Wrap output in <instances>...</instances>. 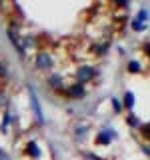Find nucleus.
Wrapping results in <instances>:
<instances>
[{"mask_svg": "<svg viewBox=\"0 0 150 160\" xmlns=\"http://www.w3.org/2000/svg\"><path fill=\"white\" fill-rule=\"evenodd\" d=\"M48 82H50V86H52V88H62V78H60V76H52Z\"/></svg>", "mask_w": 150, "mask_h": 160, "instance_id": "nucleus-7", "label": "nucleus"}, {"mask_svg": "<svg viewBox=\"0 0 150 160\" xmlns=\"http://www.w3.org/2000/svg\"><path fill=\"white\" fill-rule=\"evenodd\" d=\"M94 74H96V70H94L92 66H78V70H76V76H78V80L80 82H88L90 78H94Z\"/></svg>", "mask_w": 150, "mask_h": 160, "instance_id": "nucleus-1", "label": "nucleus"}, {"mask_svg": "<svg viewBox=\"0 0 150 160\" xmlns=\"http://www.w3.org/2000/svg\"><path fill=\"white\" fill-rule=\"evenodd\" d=\"M0 160H10V158H8V154H6V152H2V150H0Z\"/></svg>", "mask_w": 150, "mask_h": 160, "instance_id": "nucleus-12", "label": "nucleus"}, {"mask_svg": "<svg viewBox=\"0 0 150 160\" xmlns=\"http://www.w3.org/2000/svg\"><path fill=\"white\" fill-rule=\"evenodd\" d=\"M50 64H52V58H50L46 52H40L36 56V66L38 68H50Z\"/></svg>", "mask_w": 150, "mask_h": 160, "instance_id": "nucleus-4", "label": "nucleus"}, {"mask_svg": "<svg viewBox=\"0 0 150 160\" xmlns=\"http://www.w3.org/2000/svg\"><path fill=\"white\" fill-rule=\"evenodd\" d=\"M132 26H134V30H142V24H140V22H138V20H136V22H134V24H132Z\"/></svg>", "mask_w": 150, "mask_h": 160, "instance_id": "nucleus-13", "label": "nucleus"}, {"mask_svg": "<svg viewBox=\"0 0 150 160\" xmlns=\"http://www.w3.org/2000/svg\"><path fill=\"white\" fill-rule=\"evenodd\" d=\"M124 106H126V108H132V106H134V96H132V92H126V96H124Z\"/></svg>", "mask_w": 150, "mask_h": 160, "instance_id": "nucleus-8", "label": "nucleus"}, {"mask_svg": "<svg viewBox=\"0 0 150 160\" xmlns=\"http://www.w3.org/2000/svg\"><path fill=\"white\" fill-rule=\"evenodd\" d=\"M146 20H148V10H140L138 12V22L142 24V22H146Z\"/></svg>", "mask_w": 150, "mask_h": 160, "instance_id": "nucleus-9", "label": "nucleus"}, {"mask_svg": "<svg viewBox=\"0 0 150 160\" xmlns=\"http://www.w3.org/2000/svg\"><path fill=\"white\" fill-rule=\"evenodd\" d=\"M112 102H114V108H116V112H120V102H118V100H112Z\"/></svg>", "mask_w": 150, "mask_h": 160, "instance_id": "nucleus-14", "label": "nucleus"}, {"mask_svg": "<svg viewBox=\"0 0 150 160\" xmlns=\"http://www.w3.org/2000/svg\"><path fill=\"white\" fill-rule=\"evenodd\" d=\"M0 74H6V70H4V66H2V62H0Z\"/></svg>", "mask_w": 150, "mask_h": 160, "instance_id": "nucleus-15", "label": "nucleus"}, {"mask_svg": "<svg viewBox=\"0 0 150 160\" xmlns=\"http://www.w3.org/2000/svg\"><path fill=\"white\" fill-rule=\"evenodd\" d=\"M104 52H106V46H104V44L96 46V54H104Z\"/></svg>", "mask_w": 150, "mask_h": 160, "instance_id": "nucleus-11", "label": "nucleus"}, {"mask_svg": "<svg viewBox=\"0 0 150 160\" xmlns=\"http://www.w3.org/2000/svg\"><path fill=\"white\" fill-rule=\"evenodd\" d=\"M30 102H32V108H34V114H36V120L40 124L44 122V116H42V108H40V102H38V96L34 92V88H30Z\"/></svg>", "mask_w": 150, "mask_h": 160, "instance_id": "nucleus-2", "label": "nucleus"}, {"mask_svg": "<svg viewBox=\"0 0 150 160\" xmlns=\"http://www.w3.org/2000/svg\"><path fill=\"white\" fill-rule=\"evenodd\" d=\"M128 70H130V72H140V64L138 62H130L128 64Z\"/></svg>", "mask_w": 150, "mask_h": 160, "instance_id": "nucleus-10", "label": "nucleus"}, {"mask_svg": "<svg viewBox=\"0 0 150 160\" xmlns=\"http://www.w3.org/2000/svg\"><path fill=\"white\" fill-rule=\"evenodd\" d=\"M66 94L70 98H84V86L82 84H74V86H70L66 90Z\"/></svg>", "mask_w": 150, "mask_h": 160, "instance_id": "nucleus-3", "label": "nucleus"}, {"mask_svg": "<svg viewBox=\"0 0 150 160\" xmlns=\"http://www.w3.org/2000/svg\"><path fill=\"white\" fill-rule=\"evenodd\" d=\"M112 136H114V132H112V130H102V132L98 134V138H96V140H98V144H108Z\"/></svg>", "mask_w": 150, "mask_h": 160, "instance_id": "nucleus-5", "label": "nucleus"}, {"mask_svg": "<svg viewBox=\"0 0 150 160\" xmlns=\"http://www.w3.org/2000/svg\"><path fill=\"white\" fill-rule=\"evenodd\" d=\"M28 152L32 154L34 158H38V156H40V148H38V144L34 142V140H32V142H28Z\"/></svg>", "mask_w": 150, "mask_h": 160, "instance_id": "nucleus-6", "label": "nucleus"}]
</instances>
